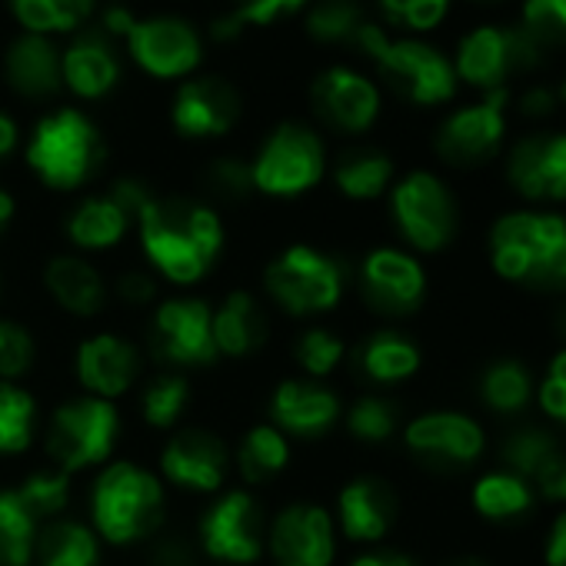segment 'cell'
<instances>
[{
    "label": "cell",
    "instance_id": "cell-52",
    "mask_svg": "<svg viewBox=\"0 0 566 566\" xmlns=\"http://www.w3.org/2000/svg\"><path fill=\"white\" fill-rule=\"evenodd\" d=\"M114 291H117V301L127 304V307H150L157 301V280H154L150 270L130 266V270H124L117 276Z\"/></svg>",
    "mask_w": 566,
    "mask_h": 566
},
{
    "label": "cell",
    "instance_id": "cell-42",
    "mask_svg": "<svg viewBox=\"0 0 566 566\" xmlns=\"http://www.w3.org/2000/svg\"><path fill=\"white\" fill-rule=\"evenodd\" d=\"M38 400L21 384L0 380V457L24 453L34 440Z\"/></svg>",
    "mask_w": 566,
    "mask_h": 566
},
{
    "label": "cell",
    "instance_id": "cell-13",
    "mask_svg": "<svg viewBox=\"0 0 566 566\" xmlns=\"http://www.w3.org/2000/svg\"><path fill=\"white\" fill-rule=\"evenodd\" d=\"M500 164L503 184L520 207H566V127H530L510 137Z\"/></svg>",
    "mask_w": 566,
    "mask_h": 566
},
{
    "label": "cell",
    "instance_id": "cell-58",
    "mask_svg": "<svg viewBox=\"0 0 566 566\" xmlns=\"http://www.w3.org/2000/svg\"><path fill=\"white\" fill-rule=\"evenodd\" d=\"M18 217V200L8 187H0V233H4Z\"/></svg>",
    "mask_w": 566,
    "mask_h": 566
},
{
    "label": "cell",
    "instance_id": "cell-33",
    "mask_svg": "<svg viewBox=\"0 0 566 566\" xmlns=\"http://www.w3.org/2000/svg\"><path fill=\"white\" fill-rule=\"evenodd\" d=\"M357 367L374 387H400L413 380L423 367V350L403 331H374L357 347Z\"/></svg>",
    "mask_w": 566,
    "mask_h": 566
},
{
    "label": "cell",
    "instance_id": "cell-24",
    "mask_svg": "<svg viewBox=\"0 0 566 566\" xmlns=\"http://www.w3.org/2000/svg\"><path fill=\"white\" fill-rule=\"evenodd\" d=\"M344 420L340 397L324 380L287 377L270 394V423L297 440L327 437Z\"/></svg>",
    "mask_w": 566,
    "mask_h": 566
},
{
    "label": "cell",
    "instance_id": "cell-50",
    "mask_svg": "<svg viewBox=\"0 0 566 566\" xmlns=\"http://www.w3.org/2000/svg\"><path fill=\"white\" fill-rule=\"evenodd\" d=\"M510 114L516 120H523L530 130V127H549L563 114V107H559L556 87L543 77H533V81H523L520 87H513Z\"/></svg>",
    "mask_w": 566,
    "mask_h": 566
},
{
    "label": "cell",
    "instance_id": "cell-46",
    "mask_svg": "<svg viewBox=\"0 0 566 566\" xmlns=\"http://www.w3.org/2000/svg\"><path fill=\"white\" fill-rule=\"evenodd\" d=\"M347 357V344L340 334H334L331 327H307L297 340H294V360L297 367L307 374V380H324L331 377Z\"/></svg>",
    "mask_w": 566,
    "mask_h": 566
},
{
    "label": "cell",
    "instance_id": "cell-57",
    "mask_svg": "<svg viewBox=\"0 0 566 566\" xmlns=\"http://www.w3.org/2000/svg\"><path fill=\"white\" fill-rule=\"evenodd\" d=\"M18 147H21V124L11 111L0 107V164L11 160Z\"/></svg>",
    "mask_w": 566,
    "mask_h": 566
},
{
    "label": "cell",
    "instance_id": "cell-4",
    "mask_svg": "<svg viewBox=\"0 0 566 566\" xmlns=\"http://www.w3.org/2000/svg\"><path fill=\"white\" fill-rule=\"evenodd\" d=\"M31 174L57 193H74L94 180L104 164V134L94 117L74 104L44 111L24 144Z\"/></svg>",
    "mask_w": 566,
    "mask_h": 566
},
{
    "label": "cell",
    "instance_id": "cell-1",
    "mask_svg": "<svg viewBox=\"0 0 566 566\" xmlns=\"http://www.w3.org/2000/svg\"><path fill=\"white\" fill-rule=\"evenodd\" d=\"M486 263L506 287L566 297V210L510 207L486 230Z\"/></svg>",
    "mask_w": 566,
    "mask_h": 566
},
{
    "label": "cell",
    "instance_id": "cell-47",
    "mask_svg": "<svg viewBox=\"0 0 566 566\" xmlns=\"http://www.w3.org/2000/svg\"><path fill=\"white\" fill-rule=\"evenodd\" d=\"M533 407L543 423H549L556 433H566V344H559L536 374Z\"/></svg>",
    "mask_w": 566,
    "mask_h": 566
},
{
    "label": "cell",
    "instance_id": "cell-55",
    "mask_svg": "<svg viewBox=\"0 0 566 566\" xmlns=\"http://www.w3.org/2000/svg\"><path fill=\"white\" fill-rule=\"evenodd\" d=\"M193 546H187L184 539H177V536H167V539H160L157 546H154V556H150V563L154 566H193Z\"/></svg>",
    "mask_w": 566,
    "mask_h": 566
},
{
    "label": "cell",
    "instance_id": "cell-61",
    "mask_svg": "<svg viewBox=\"0 0 566 566\" xmlns=\"http://www.w3.org/2000/svg\"><path fill=\"white\" fill-rule=\"evenodd\" d=\"M553 87H556V97H559V107H563V114H566V67H563V74L553 81Z\"/></svg>",
    "mask_w": 566,
    "mask_h": 566
},
{
    "label": "cell",
    "instance_id": "cell-29",
    "mask_svg": "<svg viewBox=\"0 0 566 566\" xmlns=\"http://www.w3.org/2000/svg\"><path fill=\"white\" fill-rule=\"evenodd\" d=\"M130 227H134V213L124 207V200L114 190H104V193L84 197L67 213L64 233L81 253H104L124 243Z\"/></svg>",
    "mask_w": 566,
    "mask_h": 566
},
{
    "label": "cell",
    "instance_id": "cell-63",
    "mask_svg": "<svg viewBox=\"0 0 566 566\" xmlns=\"http://www.w3.org/2000/svg\"><path fill=\"white\" fill-rule=\"evenodd\" d=\"M0 283H4V280H0Z\"/></svg>",
    "mask_w": 566,
    "mask_h": 566
},
{
    "label": "cell",
    "instance_id": "cell-18",
    "mask_svg": "<svg viewBox=\"0 0 566 566\" xmlns=\"http://www.w3.org/2000/svg\"><path fill=\"white\" fill-rule=\"evenodd\" d=\"M243 117L240 91L217 74H193L170 97V127L180 140H220Z\"/></svg>",
    "mask_w": 566,
    "mask_h": 566
},
{
    "label": "cell",
    "instance_id": "cell-37",
    "mask_svg": "<svg viewBox=\"0 0 566 566\" xmlns=\"http://www.w3.org/2000/svg\"><path fill=\"white\" fill-rule=\"evenodd\" d=\"M237 463V473L247 486H263L276 480L291 463V440L287 433H280L273 423H253L240 443L237 453L230 457Z\"/></svg>",
    "mask_w": 566,
    "mask_h": 566
},
{
    "label": "cell",
    "instance_id": "cell-49",
    "mask_svg": "<svg viewBox=\"0 0 566 566\" xmlns=\"http://www.w3.org/2000/svg\"><path fill=\"white\" fill-rule=\"evenodd\" d=\"M34 364H38L34 334L14 317H0V380L18 384L34 370Z\"/></svg>",
    "mask_w": 566,
    "mask_h": 566
},
{
    "label": "cell",
    "instance_id": "cell-8",
    "mask_svg": "<svg viewBox=\"0 0 566 566\" xmlns=\"http://www.w3.org/2000/svg\"><path fill=\"white\" fill-rule=\"evenodd\" d=\"M250 164L253 193L270 200H294L324 184L331 154L324 134L307 120H280L256 147Z\"/></svg>",
    "mask_w": 566,
    "mask_h": 566
},
{
    "label": "cell",
    "instance_id": "cell-22",
    "mask_svg": "<svg viewBox=\"0 0 566 566\" xmlns=\"http://www.w3.org/2000/svg\"><path fill=\"white\" fill-rule=\"evenodd\" d=\"M0 81L28 104H54L64 94L61 44L54 38L18 31L0 51Z\"/></svg>",
    "mask_w": 566,
    "mask_h": 566
},
{
    "label": "cell",
    "instance_id": "cell-23",
    "mask_svg": "<svg viewBox=\"0 0 566 566\" xmlns=\"http://www.w3.org/2000/svg\"><path fill=\"white\" fill-rule=\"evenodd\" d=\"M230 470L227 443L207 427L177 430L160 450V473L190 493H220Z\"/></svg>",
    "mask_w": 566,
    "mask_h": 566
},
{
    "label": "cell",
    "instance_id": "cell-32",
    "mask_svg": "<svg viewBox=\"0 0 566 566\" xmlns=\"http://www.w3.org/2000/svg\"><path fill=\"white\" fill-rule=\"evenodd\" d=\"M331 180H334V187H337V193L344 200H350V203H374V200L390 193V187L397 180V160L384 147L357 144V147H347L334 160Z\"/></svg>",
    "mask_w": 566,
    "mask_h": 566
},
{
    "label": "cell",
    "instance_id": "cell-40",
    "mask_svg": "<svg viewBox=\"0 0 566 566\" xmlns=\"http://www.w3.org/2000/svg\"><path fill=\"white\" fill-rule=\"evenodd\" d=\"M374 4L387 31L407 38H430L450 21L457 0H374Z\"/></svg>",
    "mask_w": 566,
    "mask_h": 566
},
{
    "label": "cell",
    "instance_id": "cell-10",
    "mask_svg": "<svg viewBox=\"0 0 566 566\" xmlns=\"http://www.w3.org/2000/svg\"><path fill=\"white\" fill-rule=\"evenodd\" d=\"M266 297L291 317H321L340 307L347 294V266L311 243H291L263 270Z\"/></svg>",
    "mask_w": 566,
    "mask_h": 566
},
{
    "label": "cell",
    "instance_id": "cell-17",
    "mask_svg": "<svg viewBox=\"0 0 566 566\" xmlns=\"http://www.w3.org/2000/svg\"><path fill=\"white\" fill-rule=\"evenodd\" d=\"M430 291L427 266L407 247H374L360 260V294L380 317H410L423 307Z\"/></svg>",
    "mask_w": 566,
    "mask_h": 566
},
{
    "label": "cell",
    "instance_id": "cell-48",
    "mask_svg": "<svg viewBox=\"0 0 566 566\" xmlns=\"http://www.w3.org/2000/svg\"><path fill=\"white\" fill-rule=\"evenodd\" d=\"M307 8H311V0H230V4L223 8V14L247 38L250 31H270L283 21L304 18Z\"/></svg>",
    "mask_w": 566,
    "mask_h": 566
},
{
    "label": "cell",
    "instance_id": "cell-35",
    "mask_svg": "<svg viewBox=\"0 0 566 566\" xmlns=\"http://www.w3.org/2000/svg\"><path fill=\"white\" fill-rule=\"evenodd\" d=\"M367 21V0H311L304 11V38L321 51H354Z\"/></svg>",
    "mask_w": 566,
    "mask_h": 566
},
{
    "label": "cell",
    "instance_id": "cell-51",
    "mask_svg": "<svg viewBox=\"0 0 566 566\" xmlns=\"http://www.w3.org/2000/svg\"><path fill=\"white\" fill-rule=\"evenodd\" d=\"M207 187L220 200H243L253 193L250 184V164L240 157H220L207 167Z\"/></svg>",
    "mask_w": 566,
    "mask_h": 566
},
{
    "label": "cell",
    "instance_id": "cell-56",
    "mask_svg": "<svg viewBox=\"0 0 566 566\" xmlns=\"http://www.w3.org/2000/svg\"><path fill=\"white\" fill-rule=\"evenodd\" d=\"M350 566H417V559L410 553L400 549H387V546H370L360 556H354Z\"/></svg>",
    "mask_w": 566,
    "mask_h": 566
},
{
    "label": "cell",
    "instance_id": "cell-54",
    "mask_svg": "<svg viewBox=\"0 0 566 566\" xmlns=\"http://www.w3.org/2000/svg\"><path fill=\"white\" fill-rule=\"evenodd\" d=\"M539 559H543V566H566V506L553 513V520L543 533Z\"/></svg>",
    "mask_w": 566,
    "mask_h": 566
},
{
    "label": "cell",
    "instance_id": "cell-43",
    "mask_svg": "<svg viewBox=\"0 0 566 566\" xmlns=\"http://www.w3.org/2000/svg\"><path fill=\"white\" fill-rule=\"evenodd\" d=\"M516 28L549 57L566 51V0H516Z\"/></svg>",
    "mask_w": 566,
    "mask_h": 566
},
{
    "label": "cell",
    "instance_id": "cell-28",
    "mask_svg": "<svg viewBox=\"0 0 566 566\" xmlns=\"http://www.w3.org/2000/svg\"><path fill=\"white\" fill-rule=\"evenodd\" d=\"M536 397V374L520 357H493L476 374V400L490 417L500 420H526Z\"/></svg>",
    "mask_w": 566,
    "mask_h": 566
},
{
    "label": "cell",
    "instance_id": "cell-15",
    "mask_svg": "<svg viewBox=\"0 0 566 566\" xmlns=\"http://www.w3.org/2000/svg\"><path fill=\"white\" fill-rule=\"evenodd\" d=\"M400 437L413 460L433 470H473L490 450V433L480 417L450 407L410 417L400 427Z\"/></svg>",
    "mask_w": 566,
    "mask_h": 566
},
{
    "label": "cell",
    "instance_id": "cell-12",
    "mask_svg": "<svg viewBox=\"0 0 566 566\" xmlns=\"http://www.w3.org/2000/svg\"><path fill=\"white\" fill-rule=\"evenodd\" d=\"M120 440V413L111 400L101 397H74L61 403L44 430L48 457L64 473H81L104 467Z\"/></svg>",
    "mask_w": 566,
    "mask_h": 566
},
{
    "label": "cell",
    "instance_id": "cell-36",
    "mask_svg": "<svg viewBox=\"0 0 566 566\" xmlns=\"http://www.w3.org/2000/svg\"><path fill=\"white\" fill-rule=\"evenodd\" d=\"M563 450H566L563 433H556L549 423H543V420H516L500 440V467L513 470L516 476L530 480V486H533L539 470L553 457H559Z\"/></svg>",
    "mask_w": 566,
    "mask_h": 566
},
{
    "label": "cell",
    "instance_id": "cell-62",
    "mask_svg": "<svg viewBox=\"0 0 566 566\" xmlns=\"http://www.w3.org/2000/svg\"><path fill=\"white\" fill-rule=\"evenodd\" d=\"M457 4H470V8H503L510 0H457Z\"/></svg>",
    "mask_w": 566,
    "mask_h": 566
},
{
    "label": "cell",
    "instance_id": "cell-21",
    "mask_svg": "<svg viewBox=\"0 0 566 566\" xmlns=\"http://www.w3.org/2000/svg\"><path fill=\"white\" fill-rule=\"evenodd\" d=\"M61 81L64 94L77 97L81 104L107 101L124 81V54L120 44L111 41L97 24L77 31L61 44Z\"/></svg>",
    "mask_w": 566,
    "mask_h": 566
},
{
    "label": "cell",
    "instance_id": "cell-53",
    "mask_svg": "<svg viewBox=\"0 0 566 566\" xmlns=\"http://www.w3.org/2000/svg\"><path fill=\"white\" fill-rule=\"evenodd\" d=\"M533 493L539 503H549L556 510L566 506V450L539 470V476L533 480Z\"/></svg>",
    "mask_w": 566,
    "mask_h": 566
},
{
    "label": "cell",
    "instance_id": "cell-39",
    "mask_svg": "<svg viewBox=\"0 0 566 566\" xmlns=\"http://www.w3.org/2000/svg\"><path fill=\"white\" fill-rule=\"evenodd\" d=\"M41 523L18 490H0V566H31Z\"/></svg>",
    "mask_w": 566,
    "mask_h": 566
},
{
    "label": "cell",
    "instance_id": "cell-19",
    "mask_svg": "<svg viewBox=\"0 0 566 566\" xmlns=\"http://www.w3.org/2000/svg\"><path fill=\"white\" fill-rule=\"evenodd\" d=\"M150 347L174 367H210L220 354L213 344V307L200 297H170L154 307Z\"/></svg>",
    "mask_w": 566,
    "mask_h": 566
},
{
    "label": "cell",
    "instance_id": "cell-3",
    "mask_svg": "<svg viewBox=\"0 0 566 566\" xmlns=\"http://www.w3.org/2000/svg\"><path fill=\"white\" fill-rule=\"evenodd\" d=\"M354 54L364 57L377 74L384 94H397L417 111H447L460 101V81L453 74L450 51L430 38H407L387 31L380 21H367L357 34Z\"/></svg>",
    "mask_w": 566,
    "mask_h": 566
},
{
    "label": "cell",
    "instance_id": "cell-6",
    "mask_svg": "<svg viewBox=\"0 0 566 566\" xmlns=\"http://www.w3.org/2000/svg\"><path fill=\"white\" fill-rule=\"evenodd\" d=\"M167 493L157 473L140 463H104L91 486V530L111 546H130L154 536L164 523Z\"/></svg>",
    "mask_w": 566,
    "mask_h": 566
},
{
    "label": "cell",
    "instance_id": "cell-7",
    "mask_svg": "<svg viewBox=\"0 0 566 566\" xmlns=\"http://www.w3.org/2000/svg\"><path fill=\"white\" fill-rule=\"evenodd\" d=\"M387 210L397 237L417 256H437L453 247L460 233V200L450 180L430 167H413L397 174Z\"/></svg>",
    "mask_w": 566,
    "mask_h": 566
},
{
    "label": "cell",
    "instance_id": "cell-38",
    "mask_svg": "<svg viewBox=\"0 0 566 566\" xmlns=\"http://www.w3.org/2000/svg\"><path fill=\"white\" fill-rule=\"evenodd\" d=\"M38 566H101V536L77 520H51L38 533Z\"/></svg>",
    "mask_w": 566,
    "mask_h": 566
},
{
    "label": "cell",
    "instance_id": "cell-2",
    "mask_svg": "<svg viewBox=\"0 0 566 566\" xmlns=\"http://www.w3.org/2000/svg\"><path fill=\"white\" fill-rule=\"evenodd\" d=\"M137 233L150 270L177 287H193L223 253V220L197 197H150L137 213Z\"/></svg>",
    "mask_w": 566,
    "mask_h": 566
},
{
    "label": "cell",
    "instance_id": "cell-59",
    "mask_svg": "<svg viewBox=\"0 0 566 566\" xmlns=\"http://www.w3.org/2000/svg\"><path fill=\"white\" fill-rule=\"evenodd\" d=\"M553 334L566 344V297H559V304L553 311Z\"/></svg>",
    "mask_w": 566,
    "mask_h": 566
},
{
    "label": "cell",
    "instance_id": "cell-44",
    "mask_svg": "<svg viewBox=\"0 0 566 566\" xmlns=\"http://www.w3.org/2000/svg\"><path fill=\"white\" fill-rule=\"evenodd\" d=\"M190 403V380L184 374H157L140 397V417L154 430H170L180 423Z\"/></svg>",
    "mask_w": 566,
    "mask_h": 566
},
{
    "label": "cell",
    "instance_id": "cell-26",
    "mask_svg": "<svg viewBox=\"0 0 566 566\" xmlns=\"http://www.w3.org/2000/svg\"><path fill=\"white\" fill-rule=\"evenodd\" d=\"M74 374L77 384L87 390V397L117 400L130 394L140 380V350L120 337V334H94L81 340L74 354Z\"/></svg>",
    "mask_w": 566,
    "mask_h": 566
},
{
    "label": "cell",
    "instance_id": "cell-5",
    "mask_svg": "<svg viewBox=\"0 0 566 566\" xmlns=\"http://www.w3.org/2000/svg\"><path fill=\"white\" fill-rule=\"evenodd\" d=\"M450 61L460 91L493 94V91H513L523 81L539 77V71L549 64V54L536 48L516 28V21L513 24L476 21L457 38Z\"/></svg>",
    "mask_w": 566,
    "mask_h": 566
},
{
    "label": "cell",
    "instance_id": "cell-34",
    "mask_svg": "<svg viewBox=\"0 0 566 566\" xmlns=\"http://www.w3.org/2000/svg\"><path fill=\"white\" fill-rule=\"evenodd\" d=\"M18 31L41 38H74L101 11V0H4Z\"/></svg>",
    "mask_w": 566,
    "mask_h": 566
},
{
    "label": "cell",
    "instance_id": "cell-27",
    "mask_svg": "<svg viewBox=\"0 0 566 566\" xmlns=\"http://www.w3.org/2000/svg\"><path fill=\"white\" fill-rule=\"evenodd\" d=\"M44 287L71 317H97L107 307V280L81 253L51 256L44 266Z\"/></svg>",
    "mask_w": 566,
    "mask_h": 566
},
{
    "label": "cell",
    "instance_id": "cell-60",
    "mask_svg": "<svg viewBox=\"0 0 566 566\" xmlns=\"http://www.w3.org/2000/svg\"><path fill=\"white\" fill-rule=\"evenodd\" d=\"M447 566H493L490 559H483V556H473V553H463V556H457V559H450Z\"/></svg>",
    "mask_w": 566,
    "mask_h": 566
},
{
    "label": "cell",
    "instance_id": "cell-41",
    "mask_svg": "<svg viewBox=\"0 0 566 566\" xmlns=\"http://www.w3.org/2000/svg\"><path fill=\"white\" fill-rule=\"evenodd\" d=\"M344 427L354 440L360 443H387L400 433L403 420H400V407L394 397L387 394H364L350 403V410L344 413Z\"/></svg>",
    "mask_w": 566,
    "mask_h": 566
},
{
    "label": "cell",
    "instance_id": "cell-30",
    "mask_svg": "<svg viewBox=\"0 0 566 566\" xmlns=\"http://www.w3.org/2000/svg\"><path fill=\"white\" fill-rule=\"evenodd\" d=\"M470 506L480 520L493 523V526H513L523 523L536 513L539 500L530 486V480L516 476L506 467H490L483 473H476V480L470 483Z\"/></svg>",
    "mask_w": 566,
    "mask_h": 566
},
{
    "label": "cell",
    "instance_id": "cell-11",
    "mask_svg": "<svg viewBox=\"0 0 566 566\" xmlns=\"http://www.w3.org/2000/svg\"><path fill=\"white\" fill-rule=\"evenodd\" d=\"M120 51L144 77L157 84H184L203 67L207 38L190 18L157 11L134 18L120 41Z\"/></svg>",
    "mask_w": 566,
    "mask_h": 566
},
{
    "label": "cell",
    "instance_id": "cell-45",
    "mask_svg": "<svg viewBox=\"0 0 566 566\" xmlns=\"http://www.w3.org/2000/svg\"><path fill=\"white\" fill-rule=\"evenodd\" d=\"M18 496L24 500V506L34 513V520L44 526L51 520H61L67 503H71V473L51 467V470H34L24 476V483L18 486Z\"/></svg>",
    "mask_w": 566,
    "mask_h": 566
},
{
    "label": "cell",
    "instance_id": "cell-14",
    "mask_svg": "<svg viewBox=\"0 0 566 566\" xmlns=\"http://www.w3.org/2000/svg\"><path fill=\"white\" fill-rule=\"evenodd\" d=\"M387 94L380 81L347 61L327 64L311 81V111L314 117L344 137H367L384 117Z\"/></svg>",
    "mask_w": 566,
    "mask_h": 566
},
{
    "label": "cell",
    "instance_id": "cell-9",
    "mask_svg": "<svg viewBox=\"0 0 566 566\" xmlns=\"http://www.w3.org/2000/svg\"><path fill=\"white\" fill-rule=\"evenodd\" d=\"M510 97L513 91H493L447 107L430 137L433 157L450 170H480L500 160L513 130Z\"/></svg>",
    "mask_w": 566,
    "mask_h": 566
},
{
    "label": "cell",
    "instance_id": "cell-25",
    "mask_svg": "<svg viewBox=\"0 0 566 566\" xmlns=\"http://www.w3.org/2000/svg\"><path fill=\"white\" fill-rule=\"evenodd\" d=\"M400 500L397 490L374 473L347 480V486L337 493V533H344L357 546H380L390 530L397 526Z\"/></svg>",
    "mask_w": 566,
    "mask_h": 566
},
{
    "label": "cell",
    "instance_id": "cell-16",
    "mask_svg": "<svg viewBox=\"0 0 566 566\" xmlns=\"http://www.w3.org/2000/svg\"><path fill=\"white\" fill-rule=\"evenodd\" d=\"M197 539L203 556L227 566H253L266 553V520L250 490L220 493L200 516Z\"/></svg>",
    "mask_w": 566,
    "mask_h": 566
},
{
    "label": "cell",
    "instance_id": "cell-31",
    "mask_svg": "<svg viewBox=\"0 0 566 566\" xmlns=\"http://www.w3.org/2000/svg\"><path fill=\"white\" fill-rule=\"evenodd\" d=\"M266 337H270V321L253 294L233 291L213 311V344L220 357L247 360L256 350H263Z\"/></svg>",
    "mask_w": 566,
    "mask_h": 566
},
{
    "label": "cell",
    "instance_id": "cell-20",
    "mask_svg": "<svg viewBox=\"0 0 566 566\" xmlns=\"http://www.w3.org/2000/svg\"><path fill=\"white\" fill-rule=\"evenodd\" d=\"M266 549L273 566H334L337 559V523L321 503L283 506L270 530Z\"/></svg>",
    "mask_w": 566,
    "mask_h": 566
}]
</instances>
